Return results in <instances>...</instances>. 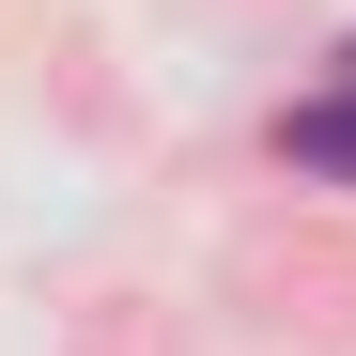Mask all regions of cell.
Masks as SVG:
<instances>
[{
  "mask_svg": "<svg viewBox=\"0 0 356 356\" xmlns=\"http://www.w3.org/2000/svg\"><path fill=\"white\" fill-rule=\"evenodd\" d=\"M341 93H356V47H341Z\"/></svg>",
  "mask_w": 356,
  "mask_h": 356,
  "instance_id": "cell-2",
  "label": "cell"
},
{
  "mask_svg": "<svg viewBox=\"0 0 356 356\" xmlns=\"http://www.w3.org/2000/svg\"><path fill=\"white\" fill-rule=\"evenodd\" d=\"M294 170H356V93H325V108H294Z\"/></svg>",
  "mask_w": 356,
  "mask_h": 356,
  "instance_id": "cell-1",
  "label": "cell"
}]
</instances>
